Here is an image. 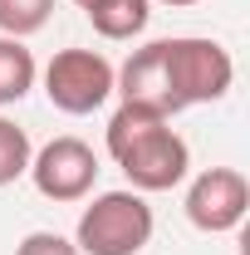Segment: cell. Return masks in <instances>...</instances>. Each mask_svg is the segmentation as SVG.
<instances>
[{
	"mask_svg": "<svg viewBox=\"0 0 250 255\" xmlns=\"http://www.w3.org/2000/svg\"><path fill=\"white\" fill-rule=\"evenodd\" d=\"M54 15V0H0V34L10 39H25V34H39Z\"/></svg>",
	"mask_w": 250,
	"mask_h": 255,
	"instance_id": "cell-10",
	"label": "cell"
},
{
	"mask_svg": "<svg viewBox=\"0 0 250 255\" xmlns=\"http://www.w3.org/2000/svg\"><path fill=\"white\" fill-rule=\"evenodd\" d=\"M30 132L15 123V118H0V187H10V182H20L25 172H30Z\"/></svg>",
	"mask_w": 250,
	"mask_h": 255,
	"instance_id": "cell-9",
	"label": "cell"
},
{
	"mask_svg": "<svg viewBox=\"0 0 250 255\" xmlns=\"http://www.w3.org/2000/svg\"><path fill=\"white\" fill-rule=\"evenodd\" d=\"M152 206L142 191H98L94 201L79 211L74 246L79 255H142L152 241Z\"/></svg>",
	"mask_w": 250,
	"mask_h": 255,
	"instance_id": "cell-3",
	"label": "cell"
},
{
	"mask_svg": "<svg viewBox=\"0 0 250 255\" xmlns=\"http://www.w3.org/2000/svg\"><path fill=\"white\" fill-rule=\"evenodd\" d=\"M250 211V182L236 167H206L187 187V221L206 236H226L246 221Z\"/></svg>",
	"mask_w": 250,
	"mask_h": 255,
	"instance_id": "cell-5",
	"label": "cell"
},
{
	"mask_svg": "<svg viewBox=\"0 0 250 255\" xmlns=\"http://www.w3.org/2000/svg\"><path fill=\"white\" fill-rule=\"evenodd\" d=\"M34 54L25 49V39H10V34H0V108H10V103H20V98L34 89Z\"/></svg>",
	"mask_w": 250,
	"mask_h": 255,
	"instance_id": "cell-8",
	"label": "cell"
},
{
	"mask_svg": "<svg viewBox=\"0 0 250 255\" xmlns=\"http://www.w3.org/2000/svg\"><path fill=\"white\" fill-rule=\"evenodd\" d=\"M84 15H89V25L103 39H132V34L147 30L152 0H98L94 10H84Z\"/></svg>",
	"mask_w": 250,
	"mask_h": 255,
	"instance_id": "cell-7",
	"label": "cell"
},
{
	"mask_svg": "<svg viewBox=\"0 0 250 255\" xmlns=\"http://www.w3.org/2000/svg\"><path fill=\"white\" fill-rule=\"evenodd\" d=\"M162 74H167V94L172 108H196V103H216L231 94V79H236V59L231 49L216 39H201V34H177V39H162Z\"/></svg>",
	"mask_w": 250,
	"mask_h": 255,
	"instance_id": "cell-2",
	"label": "cell"
},
{
	"mask_svg": "<svg viewBox=\"0 0 250 255\" xmlns=\"http://www.w3.org/2000/svg\"><path fill=\"white\" fill-rule=\"evenodd\" d=\"M162 5H177V10H182V5H196V0H162Z\"/></svg>",
	"mask_w": 250,
	"mask_h": 255,
	"instance_id": "cell-13",
	"label": "cell"
},
{
	"mask_svg": "<svg viewBox=\"0 0 250 255\" xmlns=\"http://www.w3.org/2000/svg\"><path fill=\"white\" fill-rule=\"evenodd\" d=\"M108 157L123 167L132 191H172L191 167V147L172 118L123 103L108 118Z\"/></svg>",
	"mask_w": 250,
	"mask_h": 255,
	"instance_id": "cell-1",
	"label": "cell"
},
{
	"mask_svg": "<svg viewBox=\"0 0 250 255\" xmlns=\"http://www.w3.org/2000/svg\"><path fill=\"white\" fill-rule=\"evenodd\" d=\"M74 5H79V10H94V5H98V0H74Z\"/></svg>",
	"mask_w": 250,
	"mask_h": 255,
	"instance_id": "cell-12",
	"label": "cell"
},
{
	"mask_svg": "<svg viewBox=\"0 0 250 255\" xmlns=\"http://www.w3.org/2000/svg\"><path fill=\"white\" fill-rule=\"evenodd\" d=\"M44 94L59 113L84 118L113 98V64L98 49H59L44 64Z\"/></svg>",
	"mask_w": 250,
	"mask_h": 255,
	"instance_id": "cell-4",
	"label": "cell"
},
{
	"mask_svg": "<svg viewBox=\"0 0 250 255\" xmlns=\"http://www.w3.org/2000/svg\"><path fill=\"white\" fill-rule=\"evenodd\" d=\"M30 182L49 201H84L98 182V157L84 137H54L30 157Z\"/></svg>",
	"mask_w": 250,
	"mask_h": 255,
	"instance_id": "cell-6",
	"label": "cell"
},
{
	"mask_svg": "<svg viewBox=\"0 0 250 255\" xmlns=\"http://www.w3.org/2000/svg\"><path fill=\"white\" fill-rule=\"evenodd\" d=\"M15 255H79V246L64 241L59 231H30V236L15 246Z\"/></svg>",
	"mask_w": 250,
	"mask_h": 255,
	"instance_id": "cell-11",
	"label": "cell"
}]
</instances>
